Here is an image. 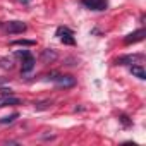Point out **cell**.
I'll return each mask as SVG.
<instances>
[{"mask_svg": "<svg viewBox=\"0 0 146 146\" xmlns=\"http://www.w3.org/2000/svg\"><path fill=\"white\" fill-rule=\"evenodd\" d=\"M143 36H144V29H137V31H134V33L127 35V36L124 38V43H125V45H131V43L141 41V40H143Z\"/></svg>", "mask_w": 146, "mask_h": 146, "instance_id": "5", "label": "cell"}, {"mask_svg": "<svg viewBox=\"0 0 146 146\" xmlns=\"http://www.w3.org/2000/svg\"><path fill=\"white\" fill-rule=\"evenodd\" d=\"M55 84L58 88H72L76 84V78L74 76H55Z\"/></svg>", "mask_w": 146, "mask_h": 146, "instance_id": "1", "label": "cell"}, {"mask_svg": "<svg viewBox=\"0 0 146 146\" xmlns=\"http://www.w3.org/2000/svg\"><path fill=\"white\" fill-rule=\"evenodd\" d=\"M0 67H4V69H12V60L2 58V60H0Z\"/></svg>", "mask_w": 146, "mask_h": 146, "instance_id": "13", "label": "cell"}, {"mask_svg": "<svg viewBox=\"0 0 146 146\" xmlns=\"http://www.w3.org/2000/svg\"><path fill=\"white\" fill-rule=\"evenodd\" d=\"M0 93H2V95H11L12 91H11V90H7V88H2V90H0Z\"/></svg>", "mask_w": 146, "mask_h": 146, "instance_id": "17", "label": "cell"}, {"mask_svg": "<svg viewBox=\"0 0 146 146\" xmlns=\"http://www.w3.org/2000/svg\"><path fill=\"white\" fill-rule=\"evenodd\" d=\"M48 105H52V102H48V100H46V102H41V103H36L35 107H36L38 110H43V108H48Z\"/></svg>", "mask_w": 146, "mask_h": 146, "instance_id": "14", "label": "cell"}, {"mask_svg": "<svg viewBox=\"0 0 146 146\" xmlns=\"http://www.w3.org/2000/svg\"><path fill=\"white\" fill-rule=\"evenodd\" d=\"M83 4L91 11H105L107 9V0H83Z\"/></svg>", "mask_w": 146, "mask_h": 146, "instance_id": "4", "label": "cell"}, {"mask_svg": "<svg viewBox=\"0 0 146 146\" xmlns=\"http://www.w3.org/2000/svg\"><path fill=\"white\" fill-rule=\"evenodd\" d=\"M12 45H23V46H33V45H36V41H33V40H16V41H12Z\"/></svg>", "mask_w": 146, "mask_h": 146, "instance_id": "12", "label": "cell"}, {"mask_svg": "<svg viewBox=\"0 0 146 146\" xmlns=\"http://www.w3.org/2000/svg\"><path fill=\"white\" fill-rule=\"evenodd\" d=\"M21 2H23V4H29V2H31V0H21Z\"/></svg>", "mask_w": 146, "mask_h": 146, "instance_id": "18", "label": "cell"}, {"mask_svg": "<svg viewBox=\"0 0 146 146\" xmlns=\"http://www.w3.org/2000/svg\"><path fill=\"white\" fill-rule=\"evenodd\" d=\"M16 55H17V57H23V58H26V57H29V52H28V50H23V52L19 50V52H16Z\"/></svg>", "mask_w": 146, "mask_h": 146, "instance_id": "15", "label": "cell"}, {"mask_svg": "<svg viewBox=\"0 0 146 146\" xmlns=\"http://www.w3.org/2000/svg\"><path fill=\"white\" fill-rule=\"evenodd\" d=\"M120 122H122L124 125H131V120H129L127 115H120Z\"/></svg>", "mask_w": 146, "mask_h": 146, "instance_id": "16", "label": "cell"}, {"mask_svg": "<svg viewBox=\"0 0 146 146\" xmlns=\"http://www.w3.org/2000/svg\"><path fill=\"white\" fill-rule=\"evenodd\" d=\"M139 58H143V55H125V57H119V58H117V64H120V65H124V64H132V62H136V60H139Z\"/></svg>", "mask_w": 146, "mask_h": 146, "instance_id": "7", "label": "cell"}, {"mask_svg": "<svg viewBox=\"0 0 146 146\" xmlns=\"http://www.w3.org/2000/svg\"><path fill=\"white\" fill-rule=\"evenodd\" d=\"M19 103H21V100L16 96H11V95H4L0 98V108L5 107V105H19Z\"/></svg>", "mask_w": 146, "mask_h": 146, "instance_id": "6", "label": "cell"}, {"mask_svg": "<svg viewBox=\"0 0 146 146\" xmlns=\"http://www.w3.org/2000/svg\"><path fill=\"white\" fill-rule=\"evenodd\" d=\"M26 29H28V26H26V23H23V21H12V23H9V26H7V33H11V35L24 33Z\"/></svg>", "mask_w": 146, "mask_h": 146, "instance_id": "3", "label": "cell"}, {"mask_svg": "<svg viewBox=\"0 0 146 146\" xmlns=\"http://www.w3.org/2000/svg\"><path fill=\"white\" fill-rule=\"evenodd\" d=\"M131 72H132V76H136L137 79H146V70L141 65H132L131 67Z\"/></svg>", "mask_w": 146, "mask_h": 146, "instance_id": "8", "label": "cell"}, {"mask_svg": "<svg viewBox=\"0 0 146 146\" xmlns=\"http://www.w3.org/2000/svg\"><path fill=\"white\" fill-rule=\"evenodd\" d=\"M41 58H43L45 62H53V60L57 58V53H55L53 50H50V48H46V50L43 52V55H41Z\"/></svg>", "mask_w": 146, "mask_h": 146, "instance_id": "10", "label": "cell"}, {"mask_svg": "<svg viewBox=\"0 0 146 146\" xmlns=\"http://www.w3.org/2000/svg\"><path fill=\"white\" fill-rule=\"evenodd\" d=\"M57 35L60 36V40H62L65 45H74V43H76L74 33H72L70 29H67V28H58V29H57Z\"/></svg>", "mask_w": 146, "mask_h": 146, "instance_id": "2", "label": "cell"}, {"mask_svg": "<svg viewBox=\"0 0 146 146\" xmlns=\"http://www.w3.org/2000/svg\"><path fill=\"white\" fill-rule=\"evenodd\" d=\"M33 67H35V58L29 55V57H26L24 62H23V72H29Z\"/></svg>", "mask_w": 146, "mask_h": 146, "instance_id": "9", "label": "cell"}, {"mask_svg": "<svg viewBox=\"0 0 146 146\" xmlns=\"http://www.w3.org/2000/svg\"><path fill=\"white\" fill-rule=\"evenodd\" d=\"M17 117H19V113H12V115H9V117H2V119H0V125H4V124H11V122H14Z\"/></svg>", "mask_w": 146, "mask_h": 146, "instance_id": "11", "label": "cell"}]
</instances>
